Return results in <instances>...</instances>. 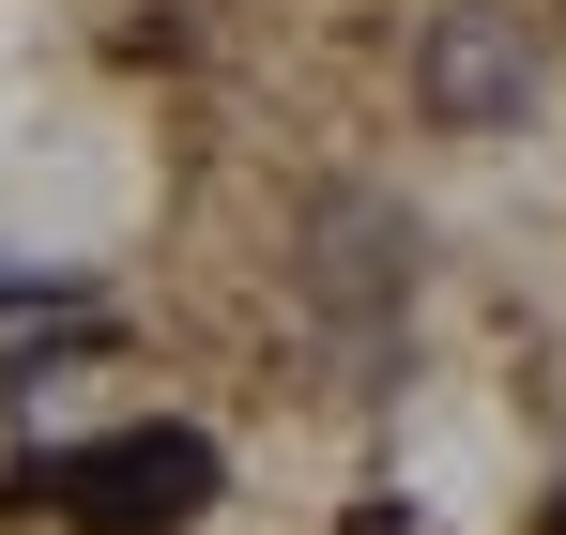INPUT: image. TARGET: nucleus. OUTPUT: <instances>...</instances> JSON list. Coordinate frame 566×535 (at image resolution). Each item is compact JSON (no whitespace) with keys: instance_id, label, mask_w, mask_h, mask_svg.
<instances>
[{"instance_id":"7ed1b4c3","label":"nucleus","mask_w":566,"mask_h":535,"mask_svg":"<svg viewBox=\"0 0 566 535\" xmlns=\"http://www.w3.org/2000/svg\"><path fill=\"white\" fill-rule=\"evenodd\" d=\"M413 107L444 138H521L536 123V31H521V0H444L413 31Z\"/></svg>"},{"instance_id":"f257e3e1","label":"nucleus","mask_w":566,"mask_h":535,"mask_svg":"<svg viewBox=\"0 0 566 535\" xmlns=\"http://www.w3.org/2000/svg\"><path fill=\"white\" fill-rule=\"evenodd\" d=\"M0 505L31 521H77V535H185L214 521V444L199 429H107V444H62V459H15Z\"/></svg>"},{"instance_id":"20e7f679","label":"nucleus","mask_w":566,"mask_h":535,"mask_svg":"<svg viewBox=\"0 0 566 535\" xmlns=\"http://www.w3.org/2000/svg\"><path fill=\"white\" fill-rule=\"evenodd\" d=\"M353 535H398V505H353Z\"/></svg>"},{"instance_id":"f03ea898","label":"nucleus","mask_w":566,"mask_h":535,"mask_svg":"<svg viewBox=\"0 0 566 535\" xmlns=\"http://www.w3.org/2000/svg\"><path fill=\"white\" fill-rule=\"evenodd\" d=\"M291 306H306L353 367H382L398 353V306H413V214L368 199V183L306 199V230H291Z\"/></svg>"}]
</instances>
